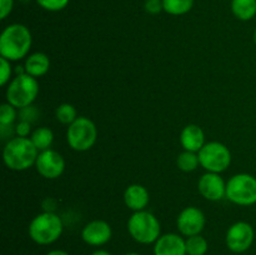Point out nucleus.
<instances>
[{"label": "nucleus", "mask_w": 256, "mask_h": 255, "mask_svg": "<svg viewBox=\"0 0 256 255\" xmlns=\"http://www.w3.org/2000/svg\"><path fill=\"white\" fill-rule=\"evenodd\" d=\"M98 139L96 125L86 116H78V119L68 125L66 142L75 152H88L95 145Z\"/></svg>", "instance_id": "6"}, {"label": "nucleus", "mask_w": 256, "mask_h": 255, "mask_svg": "<svg viewBox=\"0 0 256 255\" xmlns=\"http://www.w3.org/2000/svg\"><path fill=\"white\" fill-rule=\"evenodd\" d=\"M18 116H19V112H16V108L12 106L9 102H4L0 106V125L2 126L12 125Z\"/></svg>", "instance_id": "24"}, {"label": "nucleus", "mask_w": 256, "mask_h": 255, "mask_svg": "<svg viewBox=\"0 0 256 255\" xmlns=\"http://www.w3.org/2000/svg\"><path fill=\"white\" fill-rule=\"evenodd\" d=\"M25 72L34 78H42L49 72L50 59L45 52H36L28 55L24 62Z\"/></svg>", "instance_id": "17"}, {"label": "nucleus", "mask_w": 256, "mask_h": 255, "mask_svg": "<svg viewBox=\"0 0 256 255\" xmlns=\"http://www.w3.org/2000/svg\"><path fill=\"white\" fill-rule=\"evenodd\" d=\"M14 0H0V19H6L12 12Z\"/></svg>", "instance_id": "30"}, {"label": "nucleus", "mask_w": 256, "mask_h": 255, "mask_svg": "<svg viewBox=\"0 0 256 255\" xmlns=\"http://www.w3.org/2000/svg\"><path fill=\"white\" fill-rule=\"evenodd\" d=\"M199 192L210 202H219L226 198V182L218 172H206L198 182Z\"/></svg>", "instance_id": "12"}, {"label": "nucleus", "mask_w": 256, "mask_h": 255, "mask_svg": "<svg viewBox=\"0 0 256 255\" xmlns=\"http://www.w3.org/2000/svg\"><path fill=\"white\" fill-rule=\"evenodd\" d=\"M62 218L54 212H44L38 214L29 224V236L38 245H50L62 236Z\"/></svg>", "instance_id": "3"}, {"label": "nucleus", "mask_w": 256, "mask_h": 255, "mask_svg": "<svg viewBox=\"0 0 256 255\" xmlns=\"http://www.w3.org/2000/svg\"><path fill=\"white\" fill-rule=\"evenodd\" d=\"M92 255H112V254H110L109 252H106V250L98 249V250H95V252H92Z\"/></svg>", "instance_id": "32"}, {"label": "nucleus", "mask_w": 256, "mask_h": 255, "mask_svg": "<svg viewBox=\"0 0 256 255\" xmlns=\"http://www.w3.org/2000/svg\"><path fill=\"white\" fill-rule=\"evenodd\" d=\"M232 12L242 22L252 20L256 15V0H232Z\"/></svg>", "instance_id": "18"}, {"label": "nucleus", "mask_w": 256, "mask_h": 255, "mask_svg": "<svg viewBox=\"0 0 256 255\" xmlns=\"http://www.w3.org/2000/svg\"><path fill=\"white\" fill-rule=\"evenodd\" d=\"M185 246H186L188 255H205L209 249L206 239L200 234L188 238L185 240Z\"/></svg>", "instance_id": "22"}, {"label": "nucleus", "mask_w": 256, "mask_h": 255, "mask_svg": "<svg viewBox=\"0 0 256 255\" xmlns=\"http://www.w3.org/2000/svg\"><path fill=\"white\" fill-rule=\"evenodd\" d=\"M45 255H69L66 252H64V250H59V249H55V250H52V252H46Z\"/></svg>", "instance_id": "31"}, {"label": "nucleus", "mask_w": 256, "mask_h": 255, "mask_svg": "<svg viewBox=\"0 0 256 255\" xmlns=\"http://www.w3.org/2000/svg\"><path fill=\"white\" fill-rule=\"evenodd\" d=\"M35 169L45 179H58L65 172V159L56 150H44L38 155Z\"/></svg>", "instance_id": "10"}, {"label": "nucleus", "mask_w": 256, "mask_h": 255, "mask_svg": "<svg viewBox=\"0 0 256 255\" xmlns=\"http://www.w3.org/2000/svg\"><path fill=\"white\" fill-rule=\"evenodd\" d=\"M38 95H39V82L36 78L26 72L16 74V76L12 78V82L8 84L6 92H5L6 102L12 104L16 109H22L32 105Z\"/></svg>", "instance_id": "4"}, {"label": "nucleus", "mask_w": 256, "mask_h": 255, "mask_svg": "<svg viewBox=\"0 0 256 255\" xmlns=\"http://www.w3.org/2000/svg\"><path fill=\"white\" fill-rule=\"evenodd\" d=\"M205 224L206 219L204 212L196 206H188L182 209L176 219L178 230L186 238L200 234L204 230Z\"/></svg>", "instance_id": "11"}, {"label": "nucleus", "mask_w": 256, "mask_h": 255, "mask_svg": "<svg viewBox=\"0 0 256 255\" xmlns=\"http://www.w3.org/2000/svg\"><path fill=\"white\" fill-rule=\"evenodd\" d=\"M70 0H36V4L48 12H60L65 9Z\"/></svg>", "instance_id": "25"}, {"label": "nucleus", "mask_w": 256, "mask_h": 255, "mask_svg": "<svg viewBox=\"0 0 256 255\" xmlns=\"http://www.w3.org/2000/svg\"><path fill=\"white\" fill-rule=\"evenodd\" d=\"M176 165L178 168L184 172H194V170H196L200 165L199 155H198L196 152L184 150V152H180V154L178 155Z\"/></svg>", "instance_id": "21"}, {"label": "nucleus", "mask_w": 256, "mask_h": 255, "mask_svg": "<svg viewBox=\"0 0 256 255\" xmlns=\"http://www.w3.org/2000/svg\"><path fill=\"white\" fill-rule=\"evenodd\" d=\"M145 12H149V14H159L162 10H164L162 6V0H145Z\"/></svg>", "instance_id": "29"}, {"label": "nucleus", "mask_w": 256, "mask_h": 255, "mask_svg": "<svg viewBox=\"0 0 256 255\" xmlns=\"http://www.w3.org/2000/svg\"><path fill=\"white\" fill-rule=\"evenodd\" d=\"M0 64H2V76H0V85L5 86V85L9 84L12 82V62H9L5 58H0Z\"/></svg>", "instance_id": "26"}, {"label": "nucleus", "mask_w": 256, "mask_h": 255, "mask_svg": "<svg viewBox=\"0 0 256 255\" xmlns=\"http://www.w3.org/2000/svg\"><path fill=\"white\" fill-rule=\"evenodd\" d=\"M30 138L14 136L9 139L2 150V159L6 168L14 172H24L35 165L39 155Z\"/></svg>", "instance_id": "2"}, {"label": "nucleus", "mask_w": 256, "mask_h": 255, "mask_svg": "<svg viewBox=\"0 0 256 255\" xmlns=\"http://www.w3.org/2000/svg\"><path fill=\"white\" fill-rule=\"evenodd\" d=\"M124 255H140V254H138V252H126V254Z\"/></svg>", "instance_id": "33"}, {"label": "nucleus", "mask_w": 256, "mask_h": 255, "mask_svg": "<svg viewBox=\"0 0 256 255\" xmlns=\"http://www.w3.org/2000/svg\"><path fill=\"white\" fill-rule=\"evenodd\" d=\"M198 155L200 165L209 172L220 174L232 164V152L229 148L220 142H205Z\"/></svg>", "instance_id": "8"}, {"label": "nucleus", "mask_w": 256, "mask_h": 255, "mask_svg": "<svg viewBox=\"0 0 256 255\" xmlns=\"http://www.w3.org/2000/svg\"><path fill=\"white\" fill-rule=\"evenodd\" d=\"M226 198L240 206L256 204V178L246 172L230 178L226 182Z\"/></svg>", "instance_id": "7"}, {"label": "nucleus", "mask_w": 256, "mask_h": 255, "mask_svg": "<svg viewBox=\"0 0 256 255\" xmlns=\"http://www.w3.org/2000/svg\"><path fill=\"white\" fill-rule=\"evenodd\" d=\"M128 232L140 244H154L162 235V225L152 212L142 210L135 212L128 220Z\"/></svg>", "instance_id": "5"}, {"label": "nucleus", "mask_w": 256, "mask_h": 255, "mask_svg": "<svg viewBox=\"0 0 256 255\" xmlns=\"http://www.w3.org/2000/svg\"><path fill=\"white\" fill-rule=\"evenodd\" d=\"M164 12L170 15H184L194 6V0H162Z\"/></svg>", "instance_id": "20"}, {"label": "nucleus", "mask_w": 256, "mask_h": 255, "mask_svg": "<svg viewBox=\"0 0 256 255\" xmlns=\"http://www.w3.org/2000/svg\"><path fill=\"white\" fill-rule=\"evenodd\" d=\"M112 230L105 220H92L82 230V239L92 246H102L110 242Z\"/></svg>", "instance_id": "13"}, {"label": "nucleus", "mask_w": 256, "mask_h": 255, "mask_svg": "<svg viewBox=\"0 0 256 255\" xmlns=\"http://www.w3.org/2000/svg\"><path fill=\"white\" fill-rule=\"evenodd\" d=\"M39 116V110L34 106V105H29L22 109H19V119L22 122H28L30 124L35 122Z\"/></svg>", "instance_id": "27"}, {"label": "nucleus", "mask_w": 256, "mask_h": 255, "mask_svg": "<svg viewBox=\"0 0 256 255\" xmlns=\"http://www.w3.org/2000/svg\"><path fill=\"white\" fill-rule=\"evenodd\" d=\"M30 140L32 144L36 146L39 152H44V150L50 149V146L54 142V132L46 126H42L35 129L30 135Z\"/></svg>", "instance_id": "19"}, {"label": "nucleus", "mask_w": 256, "mask_h": 255, "mask_svg": "<svg viewBox=\"0 0 256 255\" xmlns=\"http://www.w3.org/2000/svg\"><path fill=\"white\" fill-rule=\"evenodd\" d=\"M254 42H255V45H256V29H255V32H254Z\"/></svg>", "instance_id": "34"}, {"label": "nucleus", "mask_w": 256, "mask_h": 255, "mask_svg": "<svg viewBox=\"0 0 256 255\" xmlns=\"http://www.w3.org/2000/svg\"><path fill=\"white\" fill-rule=\"evenodd\" d=\"M32 44V32L25 25L10 24L0 35V55L9 62H18L28 56Z\"/></svg>", "instance_id": "1"}, {"label": "nucleus", "mask_w": 256, "mask_h": 255, "mask_svg": "<svg viewBox=\"0 0 256 255\" xmlns=\"http://www.w3.org/2000/svg\"><path fill=\"white\" fill-rule=\"evenodd\" d=\"M55 116H56L58 122H60L62 124L70 125L78 119V112L74 105L69 104V102H64V104H60L56 108Z\"/></svg>", "instance_id": "23"}, {"label": "nucleus", "mask_w": 256, "mask_h": 255, "mask_svg": "<svg viewBox=\"0 0 256 255\" xmlns=\"http://www.w3.org/2000/svg\"><path fill=\"white\" fill-rule=\"evenodd\" d=\"M254 228L246 222H238L228 229L225 242L232 252H244L254 242Z\"/></svg>", "instance_id": "9"}, {"label": "nucleus", "mask_w": 256, "mask_h": 255, "mask_svg": "<svg viewBox=\"0 0 256 255\" xmlns=\"http://www.w3.org/2000/svg\"><path fill=\"white\" fill-rule=\"evenodd\" d=\"M150 202L149 192L145 186L140 184H132L125 189L124 202L132 212H142L145 210Z\"/></svg>", "instance_id": "15"}, {"label": "nucleus", "mask_w": 256, "mask_h": 255, "mask_svg": "<svg viewBox=\"0 0 256 255\" xmlns=\"http://www.w3.org/2000/svg\"><path fill=\"white\" fill-rule=\"evenodd\" d=\"M154 255H188L185 240L175 232L162 235L154 242Z\"/></svg>", "instance_id": "14"}, {"label": "nucleus", "mask_w": 256, "mask_h": 255, "mask_svg": "<svg viewBox=\"0 0 256 255\" xmlns=\"http://www.w3.org/2000/svg\"><path fill=\"white\" fill-rule=\"evenodd\" d=\"M180 144L184 150L199 152L205 145V134L196 124H189L180 132Z\"/></svg>", "instance_id": "16"}, {"label": "nucleus", "mask_w": 256, "mask_h": 255, "mask_svg": "<svg viewBox=\"0 0 256 255\" xmlns=\"http://www.w3.org/2000/svg\"><path fill=\"white\" fill-rule=\"evenodd\" d=\"M15 135L20 138H29L32 135V124L20 120L18 124H15Z\"/></svg>", "instance_id": "28"}]
</instances>
